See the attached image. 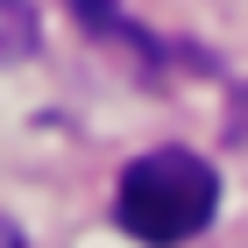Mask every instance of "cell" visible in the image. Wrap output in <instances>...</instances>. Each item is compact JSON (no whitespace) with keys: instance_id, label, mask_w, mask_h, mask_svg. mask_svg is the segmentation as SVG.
<instances>
[{"instance_id":"obj_3","label":"cell","mask_w":248,"mask_h":248,"mask_svg":"<svg viewBox=\"0 0 248 248\" xmlns=\"http://www.w3.org/2000/svg\"><path fill=\"white\" fill-rule=\"evenodd\" d=\"M0 248H21V227L7 220V213H0Z\"/></svg>"},{"instance_id":"obj_2","label":"cell","mask_w":248,"mask_h":248,"mask_svg":"<svg viewBox=\"0 0 248 248\" xmlns=\"http://www.w3.org/2000/svg\"><path fill=\"white\" fill-rule=\"evenodd\" d=\"M36 50V7L29 0H0V64H21Z\"/></svg>"},{"instance_id":"obj_1","label":"cell","mask_w":248,"mask_h":248,"mask_svg":"<svg viewBox=\"0 0 248 248\" xmlns=\"http://www.w3.org/2000/svg\"><path fill=\"white\" fill-rule=\"evenodd\" d=\"M213 206H220V177H213L206 156H191V149L135 156L121 170V191H114V220L142 248H177L191 234H206Z\"/></svg>"}]
</instances>
